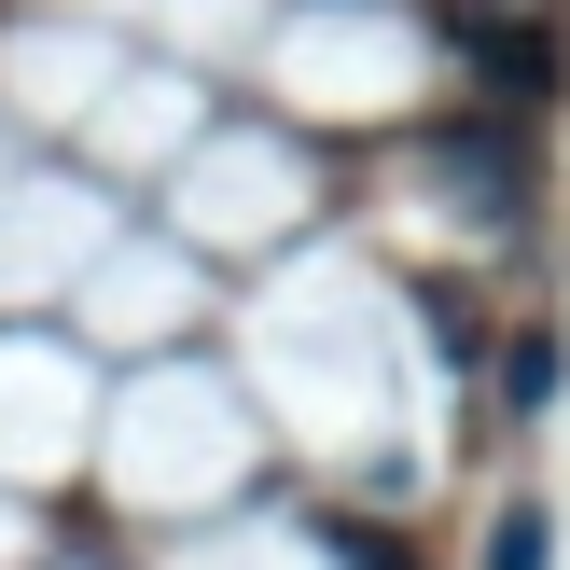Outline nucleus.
<instances>
[{
    "instance_id": "f257e3e1",
    "label": "nucleus",
    "mask_w": 570,
    "mask_h": 570,
    "mask_svg": "<svg viewBox=\"0 0 570 570\" xmlns=\"http://www.w3.org/2000/svg\"><path fill=\"white\" fill-rule=\"evenodd\" d=\"M473 70H488V83H529V98H543V83H557V42H543V28H473Z\"/></svg>"
},
{
    "instance_id": "f03ea898",
    "label": "nucleus",
    "mask_w": 570,
    "mask_h": 570,
    "mask_svg": "<svg viewBox=\"0 0 570 570\" xmlns=\"http://www.w3.org/2000/svg\"><path fill=\"white\" fill-rule=\"evenodd\" d=\"M557 557V529H543V501H515V515L488 529V570H543Z\"/></svg>"
}]
</instances>
